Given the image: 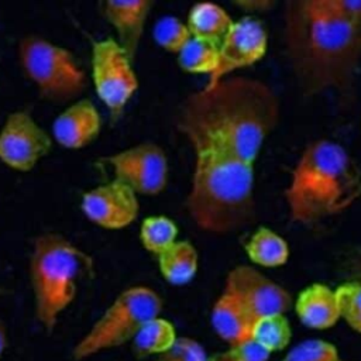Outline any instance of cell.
Wrapping results in <instances>:
<instances>
[{
  "instance_id": "44dd1931",
  "label": "cell",
  "mask_w": 361,
  "mask_h": 361,
  "mask_svg": "<svg viewBox=\"0 0 361 361\" xmlns=\"http://www.w3.org/2000/svg\"><path fill=\"white\" fill-rule=\"evenodd\" d=\"M251 338L269 354L285 350L292 338V329L285 314H272L255 322Z\"/></svg>"
},
{
  "instance_id": "2e32d148",
  "label": "cell",
  "mask_w": 361,
  "mask_h": 361,
  "mask_svg": "<svg viewBox=\"0 0 361 361\" xmlns=\"http://www.w3.org/2000/svg\"><path fill=\"white\" fill-rule=\"evenodd\" d=\"M210 323L214 333L230 347L251 340L255 320L231 293L223 289L213 305Z\"/></svg>"
},
{
  "instance_id": "e0dca14e",
  "label": "cell",
  "mask_w": 361,
  "mask_h": 361,
  "mask_svg": "<svg viewBox=\"0 0 361 361\" xmlns=\"http://www.w3.org/2000/svg\"><path fill=\"white\" fill-rule=\"evenodd\" d=\"M234 21L228 13L214 3L195 4L188 16V28L193 38L220 47Z\"/></svg>"
},
{
  "instance_id": "d4e9b609",
  "label": "cell",
  "mask_w": 361,
  "mask_h": 361,
  "mask_svg": "<svg viewBox=\"0 0 361 361\" xmlns=\"http://www.w3.org/2000/svg\"><path fill=\"white\" fill-rule=\"evenodd\" d=\"M279 361H348L337 347L322 338H307L295 344Z\"/></svg>"
},
{
  "instance_id": "4dcf8cb0",
  "label": "cell",
  "mask_w": 361,
  "mask_h": 361,
  "mask_svg": "<svg viewBox=\"0 0 361 361\" xmlns=\"http://www.w3.org/2000/svg\"><path fill=\"white\" fill-rule=\"evenodd\" d=\"M6 347H7V329H6V324L3 323V320L0 319V358H1Z\"/></svg>"
},
{
  "instance_id": "f1b7e54d",
  "label": "cell",
  "mask_w": 361,
  "mask_h": 361,
  "mask_svg": "<svg viewBox=\"0 0 361 361\" xmlns=\"http://www.w3.org/2000/svg\"><path fill=\"white\" fill-rule=\"evenodd\" d=\"M330 3L338 16L361 25V0H330Z\"/></svg>"
},
{
  "instance_id": "cb8c5ba5",
  "label": "cell",
  "mask_w": 361,
  "mask_h": 361,
  "mask_svg": "<svg viewBox=\"0 0 361 361\" xmlns=\"http://www.w3.org/2000/svg\"><path fill=\"white\" fill-rule=\"evenodd\" d=\"M338 303L340 319L350 329L361 334V281L344 282L334 289Z\"/></svg>"
},
{
  "instance_id": "8fae6325",
  "label": "cell",
  "mask_w": 361,
  "mask_h": 361,
  "mask_svg": "<svg viewBox=\"0 0 361 361\" xmlns=\"http://www.w3.org/2000/svg\"><path fill=\"white\" fill-rule=\"evenodd\" d=\"M267 48L268 34L261 21L252 17L234 21L219 47V65L207 85H214L237 69L257 63L264 58Z\"/></svg>"
},
{
  "instance_id": "ac0fdd59",
  "label": "cell",
  "mask_w": 361,
  "mask_h": 361,
  "mask_svg": "<svg viewBox=\"0 0 361 361\" xmlns=\"http://www.w3.org/2000/svg\"><path fill=\"white\" fill-rule=\"evenodd\" d=\"M159 271L172 285H185L197 271V252L188 241H176L158 255Z\"/></svg>"
},
{
  "instance_id": "484cf974",
  "label": "cell",
  "mask_w": 361,
  "mask_h": 361,
  "mask_svg": "<svg viewBox=\"0 0 361 361\" xmlns=\"http://www.w3.org/2000/svg\"><path fill=\"white\" fill-rule=\"evenodd\" d=\"M154 38L157 44L165 51L179 54L182 48L189 42L192 35L188 25L179 18L164 17L155 24Z\"/></svg>"
},
{
  "instance_id": "52a82bcc",
  "label": "cell",
  "mask_w": 361,
  "mask_h": 361,
  "mask_svg": "<svg viewBox=\"0 0 361 361\" xmlns=\"http://www.w3.org/2000/svg\"><path fill=\"white\" fill-rule=\"evenodd\" d=\"M92 72L97 96L111 116L118 117L138 87L130 58L114 39L97 41L92 49Z\"/></svg>"
},
{
  "instance_id": "f546056e",
  "label": "cell",
  "mask_w": 361,
  "mask_h": 361,
  "mask_svg": "<svg viewBox=\"0 0 361 361\" xmlns=\"http://www.w3.org/2000/svg\"><path fill=\"white\" fill-rule=\"evenodd\" d=\"M235 4L247 11H267L268 8H271L274 6L272 1H258V0L257 1H251V0L237 1Z\"/></svg>"
},
{
  "instance_id": "83f0119b",
  "label": "cell",
  "mask_w": 361,
  "mask_h": 361,
  "mask_svg": "<svg viewBox=\"0 0 361 361\" xmlns=\"http://www.w3.org/2000/svg\"><path fill=\"white\" fill-rule=\"evenodd\" d=\"M271 354L252 338L209 355L207 361H269Z\"/></svg>"
},
{
  "instance_id": "3957f363",
  "label": "cell",
  "mask_w": 361,
  "mask_h": 361,
  "mask_svg": "<svg viewBox=\"0 0 361 361\" xmlns=\"http://www.w3.org/2000/svg\"><path fill=\"white\" fill-rule=\"evenodd\" d=\"M283 197L290 221L319 223L344 213L361 197V171L338 142L312 141L302 151Z\"/></svg>"
},
{
  "instance_id": "1f68e13d",
  "label": "cell",
  "mask_w": 361,
  "mask_h": 361,
  "mask_svg": "<svg viewBox=\"0 0 361 361\" xmlns=\"http://www.w3.org/2000/svg\"><path fill=\"white\" fill-rule=\"evenodd\" d=\"M353 271H354V274L357 275V276H360L361 278V252L354 258V261H353Z\"/></svg>"
},
{
  "instance_id": "277c9868",
  "label": "cell",
  "mask_w": 361,
  "mask_h": 361,
  "mask_svg": "<svg viewBox=\"0 0 361 361\" xmlns=\"http://www.w3.org/2000/svg\"><path fill=\"white\" fill-rule=\"evenodd\" d=\"M92 268V258L63 235L47 233L35 238L30 276L35 316L45 330H54L59 314L75 299L78 281Z\"/></svg>"
},
{
  "instance_id": "4fadbf2b",
  "label": "cell",
  "mask_w": 361,
  "mask_h": 361,
  "mask_svg": "<svg viewBox=\"0 0 361 361\" xmlns=\"http://www.w3.org/2000/svg\"><path fill=\"white\" fill-rule=\"evenodd\" d=\"M151 7L152 3L147 0H109L102 3V14L116 30L118 37V45L127 54L130 61L134 59L138 51Z\"/></svg>"
},
{
  "instance_id": "7a4b0ae2",
  "label": "cell",
  "mask_w": 361,
  "mask_h": 361,
  "mask_svg": "<svg viewBox=\"0 0 361 361\" xmlns=\"http://www.w3.org/2000/svg\"><path fill=\"white\" fill-rule=\"evenodd\" d=\"M285 55L305 96L347 93L361 65V25L330 0H289L282 11Z\"/></svg>"
},
{
  "instance_id": "603a6c76",
  "label": "cell",
  "mask_w": 361,
  "mask_h": 361,
  "mask_svg": "<svg viewBox=\"0 0 361 361\" xmlns=\"http://www.w3.org/2000/svg\"><path fill=\"white\" fill-rule=\"evenodd\" d=\"M178 227L176 224L164 216L147 217L142 221L140 238L147 251L159 255L176 243Z\"/></svg>"
},
{
  "instance_id": "d6986e66",
  "label": "cell",
  "mask_w": 361,
  "mask_h": 361,
  "mask_svg": "<svg viewBox=\"0 0 361 361\" xmlns=\"http://www.w3.org/2000/svg\"><path fill=\"white\" fill-rule=\"evenodd\" d=\"M245 252L251 262L265 268L282 267L289 258L288 243L268 227H259L252 233L245 244Z\"/></svg>"
},
{
  "instance_id": "5bb4252c",
  "label": "cell",
  "mask_w": 361,
  "mask_h": 361,
  "mask_svg": "<svg viewBox=\"0 0 361 361\" xmlns=\"http://www.w3.org/2000/svg\"><path fill=\"white\" fill-rule=\"evenodd\" d=\"M102 118L90 100H79L69 106L54 121L55 140L65 148L78 149L90 144L100 131Z\"/></svg>"
},
{
  "instance_id": "7c38bea8",
  "label": "cell",
  "mask_w": 361,
  "mask_h": 361,
  "mask_svg": "<svg viewBox=\"0 0 361 361\" xmlns=\"http://www.w3.org/2000/svg\"><path fill=\"white\" fill-rule=\"evenodd\" d=\"M80 206L90 221L109 230L128 226L138 214L137 193L117 179L86 192Z\"/></svg>"
},
{
  "instance_id": "9c48e42d",
  "label": "cell",
  "mask_w": 361,
  "mask_h": 361,
  "mask_svg": "<svg viewBox=\"0 0 361 361\" xmlns=\"http://www.w3.org/2000/svg\"><path fill=\"white\" fill-rule=\"evenodd\" d=\"M224 290L231 293L255 322L272 314H285L293 306L285 288L248 265H238L228 272Z\"/></svg>"
},
{
  "instance_id": "5b68a950",
  "label": "cell",
  "mask_w": 361,
  "mask_h": 361,
  "mask_svg": "<svg viewBox=\"0 0 361 361\" xmlns=\"http://www.w3.org/2000/svg\"><path fill=\"white\" fill-rule=\"evenodd\" d=\"M161 309L162 299L149 288L134 286L123 290L76 343L72 350L73 360L82 361L133 341L145 323L159 316Z\"/></svg>"
},
{
  "instance_id": "9a60e30c",
  "label": "cell",
  "mask_w": 361,
  "mask_h": 361,
  "mask_svg": "<svg viewBox=\"0 0 361 361\" xmlns=\"http://www.w3.org/2000/svg\"><path fill=\"white\" fill-rule=\"evenodd\" d=\"M299 322L313 330H326L340 320L334 289L324 283H312L302 289L293 303Z\"/></svg>"
},
{
  "instance_id": "30bf717a",
  "label": "cell",
  "mask_w": 361,
  "mask_h": 361,
  "mask_svg": "<svg viewBox=\"0 0 361 361\" xmlns=\"http://www.w3.org/2000/svg\"><path fill=\"white\" fill-rule=\"evenodd\" d=\"M51 147L49 135L27 111L11 113L0 131V161L16 171H31Z\"/></svg>"
},
{
  "instance_id": "ffe728a7",
  "label": "cell",
  "mask_w": 361,
  "mask_h": 361,
  "mask_svg": "<svg viewBox=\"0 0 361 361\" xmlns=\"http://www.w3.org/2000/svg\"><path fill=\"white\" fill-rule=\"evenodd\" d=\"M178 338L173 324L162 317H155L145 323L133 338V354L135 358H147L165 353Z\"/></svg>"
},
{
  "instance_id": "ba28073f",
  "label": "cell",
  "mask_w": 361,
  "mask_h": 361,
  "mask_svg": "<svg viewBox=\"0 0 361 361\" xmlns=\"http://www.w3.org/2000/svg\"><path fill=\"white\" fill-rule=\"evenodd\" d=\"M117 180L140 195L154 196L164 190L168 180V161L164 149L144 142L103 159Z\"/></svg>"
},
{
  "instance_id": "4316f807",
  "label": "cell",
  "mask_w": 361,
  "mask_h": 361,
  "mask_svg": "<svg viewBox=\"0 0 361 361\" xmlns=\"http://www.w3.org/2000/svg\"><path fill=\"white\" fill-rule=\"evenodd\" d=\"M209 355L203 345L190 337H178L175 343L155 361H207Z\"/></svg>"
},
{
  "instance_id": "8992f818",
  "label": "cell",
  "mask_w": 361,
  "mask_h": 361,
  "mask_svg": "<svg viewBox=\"0 0 361 361\" xmlns=\"http://www.w3.org/2000/svg\"><path fill=\"white\" fill-rule=\"evenodd\" d=\"M18 56L25 76L49 102H69L86 87V76L73 55L41 37L23 38Z\"/></svg>"
},
{
  "instance_id": "7402d4cb",
  "label": "cell",
  "mask_w": 361,
  "mask_h": 361,
  "mask_svg": "<svg viewBox=\"0 0 361 361\" xmlns=\"http://www.w3.org/2000/svg\"><path fill=\"white\" fill-rule=\"evenodd\" d=\"M178 55L180 68L189 73H206L210 78L219 65V47L193 37Z\"/></svg>"
},
{
  "instance_id": "6da1fadb",
  "label": "cell",
  "mask_w": 361,
  "mask_h": 361,
  "mask_svg": "<svg viewBox=\"0 0 361 361\" xmlns=\"http://www.w3.org/2000/svg\"><path fill=\"white\" fill-rule=\"evenodd\" d=\"M176 127L195 154L186 197L195 224L213 234L233 233L251 224L255 219L254 162L259 152L183 106Z\"/></svg>"
}]
</instances>
